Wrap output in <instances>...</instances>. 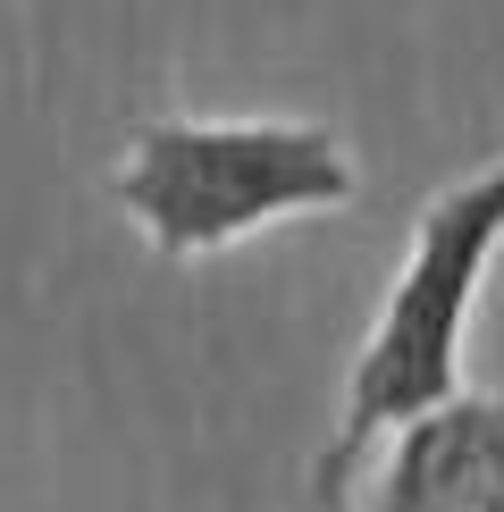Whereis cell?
I'll return each instance as SVG.
<instances>
[{
    "label": "cell",
    "mask_w": 504,
    "mask_h": 512,
    "mask_svg": "<svg viewBox=\"0 0 504 512\" xmlns=\"http://www.w3.org/2000/svg\"><path fill=\"white\" fill-rule=\"evenodd\" d=\"M353 194L362 168L320 118H143L110 168V202L160 261H210L278 219L345 210Z\"/></svg>",
    "instance_id": "obj_2"
},
{
    "label": "cell",
    "mask_w": 504,
    "mask_h": 512,
    "mask_svg": "<svg viewBox=\"0 0 504 512\" xmlns=\"http://www.w3.org/2000/svg\"><path fill=\"white\" fill-rule=\"evenodd\" d=\"M496 252H504V152L420 202L404 269L387 277V303H378L362 353H353L336 429L320 445V462H311L320 504H336L353 487V471H362V454L378 437H395L404 420L462 395V345H471V311H479Z\"/></svg>",
    "instance_id": "obj_1"
},
{
    "label": "cell",
    "mask_w": 504,
    "mask_h": 512,
    "mask_svg": "<svg viewBox=\"0 0 504 512\" xmlns=\"http://www.w3.org/2000/svg\"><path fill=\"white\" fill-rule=\"evenodd\" d=\"M370 512H504V395H446L387 437Z\"/></svg>",
    "instance_id": "obj_3"
}]
</instances>
